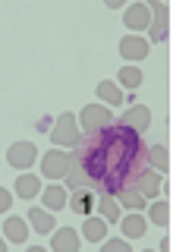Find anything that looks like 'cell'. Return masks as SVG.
<instances>
[{
	"mask_svg": "<svg viewBox=\"0 0 173 252\" xmlns=\"http://www.w3.org/2000/svg\"><path fill=\"white\" fill-rule=\"evenodd\" d=\"M35 161V145L31 142H16V145L10 148V164L13 167H29V164Z\"/></svg>",
	"mask_w": 173,
	"mask_h": 252,
	"instance_id": "cell-5",
	"label": "cell"
},
{
	"mask_svg": "<svg viewBox=\"0 0 173 252\" xmlns=\"http://www.w3.org/2000/svg\"><path fill=\"white\" fill-rule=\"evenodd\" d=\"M29 220H31V227H35L38 233H51V227H57V224H54V218L47 215V211H41V208H31L29 211Z\"/></svg>",
	"mask_w": 173,
	"mask_h": 252,
	"instance_id": "cell-13",
	"label": "cell"
},
{
	"mask_svg": "<svg viewBox=\"0 0 173 252\" xmlns=\"http://www.w3.org/2000/svg\"><path fill=\"white\" fill-rule=\"evenodd\" d=\"M120 54L129 57V60H142L148 54V41H145V38H123V41H120Z\"/></svg>",
	"mask_w": 173,
	"mask_h": 252,
	"instance_id": "cell-8",
	"label": "cell"
},
{
	"mask_svg": "<svg viewBox=\"0 0 173 252\" xmlns=\"http://www.w3.org/2000/svg\"><path fill=\"white\" fill-rule=\"evenodd\" d=\"M51 246L57 252H76L79 249V236H76V230H57L54 240H51Z\"/></svg>",
	"mask_w": 173,
	"mask_h": 252,
	"instance_id": "cell-9",
	"label": "cell"
},
{
	"mask_svg": "<svg viewBox=\"0 0 173 252\" xmlns=\"http://www.w3.org/2000/svg\"><path fill=\"white\" fill-rule=\"evenodd\" d=\"M10 205H13V195L6 192V189H0V211H6Z\"/></svg>",
	"mask_w": 173,
	"mask_h": 252,
	"instance_id": "cell-26",
	"label": "cell"
},
{
	"mask_svg": "<svg viewBox=\"0 0 173 252\" xmlns=\"http://www.w3.org/2000/svg\"><path fill=\"white\" fill-rule=\"evenodd\" d=\"M136 180H139V192L145 195V199H148V195H157V192H161V177H157L154 170H145V173H139Z\"/></svg>",
	"mask_w": 173,
	"mask_h": 252,
	"instance_id": "cell-10",
	"label": "cell"
},
{
	"mask_svg": "<svg viewBox=\"0 0 173 252\" xmlns=\"http://www.w3.org/2000/svg\"><path fill=\"white\" fill-rule=\"evenodd\" d=\"M145 233V220H142L139 215H132V218H126L123 220V236H129V240H136V236Z\"/></svg>",
	"mask_w": 173,
	"mask_h": 252,
	"instance_id": "cell-17",
	"label": "cell"
},
{
	"mask_svg": "<svg viewBox=\"0 0 173 252\" xmlns=\"http://www.w3.org/2000/svg\"><path fill=\"white\" fill-rule=\"evenodd\" d=\"M107 252H129V246H126V240H107L104 243Z\"/></svg>",
	"mask_w": 173,
	"mask_h": 252,
	"instance_id": "cell-25",
	"label": "cell"
},
{
	"mask_svg": "<svg viewBox=\"0 0 173 252\" xmlns=\"http://www.w3.org/2000/svg\"><path fill=\"white\" fill-rule=\"evenodd\" d=\"M98 94L107 101V104H120V101H123V94H120V89H116L114 82H101L98 85Z\"/></svg>",
	"mask_w": 173,
	"mask_h": 252,
	"instance_id": "cell-19",
	"label": "cell"
},
{
	"mask_svg": "<svg viewBox=\"0 0 173 252\" xmlns=\"http://www.w3.org/2000/svg\"><path fill=\"white\" fill-rule=\"evenodd\" d=\"M120 82L126 85V89H139V85H142V73L136 66H123L120 69Z\"/></svg>",
	"mask_w": 173,
	"mask_h": 252,
	"instance_id": "cell-20",
	"label": "cell"
},
{
	"mask_svg": "<svg viewBox=\"0 0 173 252\" xmlns=\"http://www.w3.org/2000/svg\"><path fill=\"white\" fill-rule=\"evenodd\" d=\"M3 227H6V236H10L13 243H26V220L22 218H10Z\"/></svg>",
	"mask_w": 173,
	"mask_h": 252,
	"instance_id": "cell-14",
	"label": "cell"
},
{
	"mask_svg": "<svg viewBox=\"0 0 173 252\" xmlns=\"http://www.w3.org/2000/svg\"><path fill=\"white\" fill-rule=\"evenodd\" d=\"M167 218H170V205L167 202H161V205H154V208H151V220H157V224H167Z\"/></svg>",
	"mask_w": 173,
	"mask_h": 252,
	"instance_id": "cell-23",
	"label": "cell"
},
{
	"mask_svg": "<svg viewBox=\"0 0 173 252\" xmlns=\"http://www.w3.org/2000/svg\"><path fill=\"white\" fill-rule=\"evenodd\" d=\"M101 208V215H104V220H120V208H116L114 199H107V195H101L98 202H94Z\"/></svg>",
	"mask_w": 173,
	"mask_h": 252,
	"instance_id": "cell-18",
	"label": "cell"
},
{
	"mask_svg": "<svg viewBox=\"0 0 173 252\" xmlns=\"http://www.w3.org/2000/svg\"><path fill=\"white\" fill-rule=\"evenodd\" d=\"M120 123H126V126H132V129H136V132H139V129H145V126H148V123H151V114H148V110H145V107H132V110H129V114H126V117H123V120H120Z\"/></svg>",
	"mask_w": 173,
	"mask_h": 252,
	"instance_id": "cell-12",
	"label": "cell"
},
{
	"mask_svg": "<svg viewBox=\"0 0 173 252\" xmlns=\"http://www.w3.org/2000/svg\"><path fill=\"white\" fill-rule=\"evenodd\" d=\"M142 158H145V145L139 132L126 123H107L82 139L76 152L79 177H69V186H98L107 195H116L129 189V183L142 173Z\"/></svg>",
	"mask_w": 173,
	"mask_h": 252,
	"instance_id": "cell-1",
	"label": "cell"
},
{
	"mask_svg": "<svg viewBox=\"0 0 173 252\" xmlns=\"http://www.w3.org/2000/svg\"><path fill=\"white\" fill-rule=\"evenodd\" d=\"M44 205H47L51 211L63 208V205H66V192H63L60 186H47V192H44Z\"/></svg>",
	"mask_w": 173,
	"mask_h": 252,
	"instance_id": "cell-15",
	"label": "cell"
},
{
	"mask_svg": "<svg viewBox=\"0 0 173 252\" xmlns=\"http://www.w3.org/2000/svg\"><path fill=\"white\" fill-rule=\"evenodd\" d=\"M107 123H114L110 110L98 107V104H91V107L82 110V126H88V132H91V129H101V126H107Z\"/></svg>",
	"mask_w": 173,
	"mask_h": 252,
	"instance_id": "cell-4",
	"label": "cell"
},
{
	"mask_svg": "<svg viewBox=\"0 0 173 252\" xmlns=\"http://www.w3.org/2000/svg\"><path fill=\"white\" fill-rule=\"evenodd\" d=\"M16 192L22 195V199H31V195H38V177H19L16 180Z\"/></svg>",
	"mask_w": 173,
	"mask_h": 252,
	"instance_id": "cell-16",
	"label": "cell"
},
{
	"mask_svg": "<svg viewBox=\"0 0 173 252\" xmlns=\"http://www.w3.org/2000/svg\"><path fill=\"white\" fill-rule=\"evenodd\" d=\"M3 249H6V246H3V240H0V252H3Z\"/></svg>",
	"mask_w": 173,
	"mask_h": 252,
	"instance_id": "cell-27",
	"label": "cell"
},
{
	"mask_svg": "<svg viewBox=\"0 0 173 252\" xmlns=\"http://www.w3.org/2000/svg\"><path fill=\"white\" fill-rule=\"evenodd\" d=\"M126 26H129V29H145V26H151V10H148L145 3L129 6V10H126Z\"/></svg>",
	"mask_w": 173,
	"mask_h": 252,
	"instance_id": "cell-7",
	"label": "cell"
},
{
	"mask_svg": "<svg viewBox=\"0 0 173 252\" xmlns=\"http://www.w3.org/2000/svg\"><path fill=\"white\" fill-rule=\"evenodd\" d=\"M154 10H157V29L151 32V38L161 41V38L167 35V29H164V26H167V6H154Z\"/></svg>",
	"mask_w": 173,
	"mask_h": 252,
	"instance_id": "cell-22",
	"label": "cell"
},
{
	"mask_svg": "<svg viewBox=\"0 0 173 252\" xmlns=\"http://www.w3.org/2000/svg\"><path fill=\"white\" fill-rule=\"evenodd\" d=\"M145 152H148V148H145ZM148 158H151V161L157 164V167H167V148H161V145H157V148H151V152H148Z\"/></svg>",
	"mask_w": 173,
	"mask_h": 252,
	"instance_id": "cell-24",
	"label": "cell"
},
{
	"mask_svg": "<svg viewBox=\"0 0 173 252\" xmlns=\"http://www.w3.org/2000/svg\"><path fill=\"white\" fill-rule=\"evenodd\" d=\"M85 240H91V243H101L104 240V233H107V224L101 218H91V215H85Z\"/></svg>",
	"mask_w": 173,
	"mask_h": 252,
	"instance_id": "cell-11",
	"label": "cell"
},
{
	"mask_svg": "<svg viewBox=\"0 0 173 252\" xmlns=\"http://www.w3.org/2000/svg\"><path fill=\"white\" fill-rule=\"evenodd\" d=\"M51 139L57 142V145H76V117L63 114L57 120V129L51 132Z\"/></svg>",
	"mask_w": 173,
	"mask_h": 252,
	"instance_id": "cell-2",
	"label": "cell"
},
{
	"mask_svg": "<svg viewBox=\"0 0 173 252\" xmlns=\"http://www.w3.org/2000/svg\"><path fill=\"white\" fill-rule=\"evenodd\" d=\"M123 205L126 208H142V205H145V195L139 192V189H123Z\"/></svg>",
	"mask_w": 173,
	"mask_h": 252,
	"instance_id": "cell-21",
	"label": "cell"
},
{
	"mask_svg": "<svg viewBox=\"0 0 173 252\" xmlns=\"http://www.w3.org/2000/svg\"><path fill=\"white\" fill-rule=\"evenodd\" d=\"M66 170H69V155L51 152L44 158V177H66Z\"/></svg>",
	"mask_w": 173,
	"mask_h": 252,
	"instance_id": "cell-6",
	"label": "cell"
},
{
	"mask_svg": "<svg viewBox=\"0 0 173 252\" xmlns=\"http://www.w3.org/2000/svg\"><path fill=\"white\" fill-rule=\"evenodd\" d=\"M94 202H98V195H94V192H88V189H85V186H76L73 189V202H69V205H73V211H76V215H91V211H94Z\"/></svg>",
	"mask_w": 173,
	"mask_h": 252,
	"instance_id": "cell-3",
	"label": "cell"
}]
</instances>
